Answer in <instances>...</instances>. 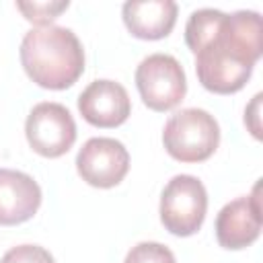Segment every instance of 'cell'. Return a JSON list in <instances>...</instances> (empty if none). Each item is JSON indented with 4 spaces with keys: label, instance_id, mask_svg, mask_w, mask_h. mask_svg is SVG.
<instances>
[{
    "label": "cell",
    "instance_id": "15",
    "mask_svg": "<svg viewBox=\"0 0 263 263\" xmlns=\"http://www.w3.org/2000/svg\"><path fill=\"white\" fill-rule=\"evenodd\" d=\"M0 263H55V259L39 245H18L6 251Z\"/></svg>",
    "mask_w": 263,
    "mask_h": 263
},
{
    "label": "cell",
    "instance_id": "11",
    "mask_svg": "<svg viewBox=\"0 0 263 263\" xmlns=\"http://www.w3.org/2000/svg\"><path fill=\"white\" fill-rule=\"evenodd\" d=\"M177 10L173 0H129L123 4L121 16L134 37L156 41L173 31Z\"/></svg>",
    "mask_w": 263,
    "mask_h": 263
},
{
    "label": "cell",
    "instance_id": "5",
    "mask_svg": "<svg viewBox=\"0 0 263 263\" xmlns=\"http://www.w3.org/2000/svg\"><path fill=\"white\" fill-rule=\"evenodd\" d=\"M136 86L148 109L164 113L185 99L187 78L177 58L168 53H152L136 68Z\"/></svg>",
    "mask_w": 263,
    "mask_h": 263
},
{
    "label": "cell",
    "instance_id": "16",
    "mask_svg": "<svg viewBox=\"0 0 263 263\" xmlns=\"http://www.w3.org/2000/svg\"><path fill=\"white\" fill-rule=\"evenodd\" d=\"M261 92L259 95H255L253 97V103L247 107V111H245V123L249 125V129H251V134L259 140L261 138V125H259V103H261Z\"/></svg>",
    "mask_w": 263,
    "mask_h": 263
},
{
    "label": "cell",
    "instance_id": "9",
    "mask_svg": "<svg viewBox=\"0 0 263 263\" xmlns=\"http://www.w3.org/2000/svg\"><path fill=\"white\" fill-rule=\"evenodd\" d=\"M78 111L95 127H117L127 121L132 101L127 90L115 80H95L78 97Z\"/></svg>",
    "mask_w": 263,
    "mask_h": 263
},
{
    "label": "cell",
    "instance_id": "2",
    "mask_svg": "<svg viewBox=\"0 0 263 263\" xmlns=\"http://www.w3.org/2000/svg\"><path fill=\"white\" fill-rule=\"evenodd\" d=\"M21 64L27 76L49 90L70 88L84 72V49L72 29L45 25L25 33Z\"/></svg>",
    "mask_w": 263,
    "mask_h": 263
},
{
    "label": "cell",
    "instance_id": "6",
    "mask_svg": "<svg viewBox=\"0 0 263 263\" xmlns=\"http://www.w3.org/2000/svg\"><path fill=\"white\" fill-rule=\"evenodd\" d=\"M25 134L29 146L37 154L45 158H60L76 142V123L64 105L45 101L31 109Z\"/></svg>",
    "mask_w": 263,
    "mask_h": 263
},
{
    "label": "cell",
    "instance_id": "7",
    "mask_svg": "<svg viewBox=\"0 0 263 263\" xmlns=\"http://www.w3.org/2000/svg\"><path fill=\"white\" fill-rule=\"evenodd\" d=\"M76 171L92 187H115L129 171L127 148L115 138H90L76 154Z\"/></svg>",
    "mask_w": 263,
    "mask_h": 263
},
{
    "label": "cell",
    "instance_id": "8",
    "mask_svg": "<svg viewBox=\"0 0 263 263\" xmlns=\"http://www.w3.org/2000/svg\"><path fill=\"white\" fill-rule=\"evenodd\" d=\"M261 234V199L259 185L251 195L228 201L216 216V238L228 251L251 247Z\"/></svg>",
    "mask_w": 263,
    "mask_h": 263
},
{
    "label": "cell",
    "instance_id": "14",
    "mask_svg": "<svg viewBox=\"0 0 263 263\" xmlns=\"http://www.w3.org/2000/svg\"><path fill=\"white\" fill-rule=\"evenodd\" d=\"M123 263H177V259L168 247L146 240L132 247Z\"/></svg>",
    "mask_w": 263,
    "mask_h": 263
},
{
    "label": "cell",
    "instance_id": "1",
    "mask_svg": "<svg viewBox=\"0 0 263 263\" xmlns=\"http://www.w3.org/2000/svg\"><path fill=\"white\" fill-rule=\"evenodd\" d=\"M261 51V14L255 10H236L226 14L216 35L195 53L197 78L210 92H238L251 78Z\"/></svg>",
    "mask_w": 263,
    "mask_h": 263
},
{
    "label": "cell",
    "instance_id": "13",
    "mask_svg": "<svg viewBox=\"0 0 263 263\" xmlns=\"http://www.w3.org/2000/svg\"><path fill=\"white\" fill-rule=\"evenodd\" d=\"M68 6H70L68 0H55V2H16V8L25 14V18L35 23V25H39V27L49 25Z\"/></svg>",
    "mask_w": 263,
    "mask_h": 263
},
{
    "label": "cell",
    "instance_id": "12",
    "mask_svg": "<svg viewBox=\"0 0 263 263\" xmlns=\"http://www.w3.org/2000/svg\"><path fill=\"white\" fill-rule=\"evenodd\" d=\"M224 12L216 8H199L193 10L187 25H185V43L187 47L197 53L218 31L220 23L224 21Z\"/></svg>",
    "mask_w": 263,
    "mask_h": 263
},
{
    "label": "cell",
    "instance_id": "10",
    "mask_svg": "<svg viewBox=\"0 0 263 263\" xmlns=\"http://www.w3.org/2000/svg\"><path fill=\"white\" fill-rule=\"evenodd\" d=\"M41 205V187L21 171L0 168V224L14 226L31 220Z\"/></svg>",
    "mask_w": 263,
    "mask_h": 263
},
{
    "label": "cell",
    "instance_id": "4",
    "mask_svg": "<svg viewBox=\"0 0 263 263\" xmlns=\"http://www.w3.org/2000/svg\"><path fill=\"white\" fill-rule=\"evenodd\" d=\"M208 212V191L193 175H175L160 195V222L175 236L195 234Z\"/></svg>",
    "mask_w": 263,
    "mask_h": 263
},
{
    "label": "cell",
    "instance_id": "3",
    "mask_svg": "<svg viewBox=\"0 0 263 263\" xmlns=\"http://www.w3.org/2000/svg\"><path fill=\"white\" fill-rule=\"evenodd\" d=\"M162 144L179 162H203L220 144V125L205 109H181L164 123Z\"/></svg>",
    "mask_w": 263,
    "mask_h": 263
}]
</instances>
